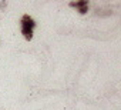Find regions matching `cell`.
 <instances>
[{
  "label": "cell",
  "instance_id": "1",
  "mask_svg": "<svg viewBox=\"0 0 121 110\" xmlns=\"http://www.w3.org/2000/svg\"><path fill=\"white\" fill-rule=\"evenodd\" d=\"M34 27H36L34 20H33L30 16L24 14L23 19H22V33L24 34L26 40H31V39H33V29H34Z\"/></svg>",
  "mask_w": 121,
  "mask_h": 110
},
{
  "label": "cell",
  "instance_id": "2",
  "mask_svg": "<svg viewBox=\"0 0 121 110\" xmlns=\"http://www.w3.org/2000/svg\"><path fill=\"white\" fill-rule=\"evenodd\" d=\"M70 6L71 7H84V6H88V2H87V0H81V2H71L70 3Z\"/></svg>",
  "mask_w": 121,
  "mask_h": 110
},
{
  "label": "cell",
  "instance_id": "3",
  "mask_svg": "<svg viewBox=\"0 0 121 110\" xmlns=\"http://www.w3.org/2000/svg\"><path fill=\"white\" fill-rule=\"evenodd\" d=\"M87 12H88V6H84V7H80L78 9V13L80 14H86Z\"/></svg>",
  "mask_w": 121,
  "mask_h": 110
},
{
  "label": "cell",
  "instance_id": "4",
  "mask_svg": "<svg viewBox=\"0 0 121 110\" xmlns=\"http://www.w3.org/2000/svg\"><path fill=\"white\" fill-rule=\"evenodd\" d=\"M6 6H7V3H6V2H2V5H0V7H2V10H4V9H6Z\"/></svg>",
  "mask_w": 121,
  "mask_h": 110
}]
</instances>
